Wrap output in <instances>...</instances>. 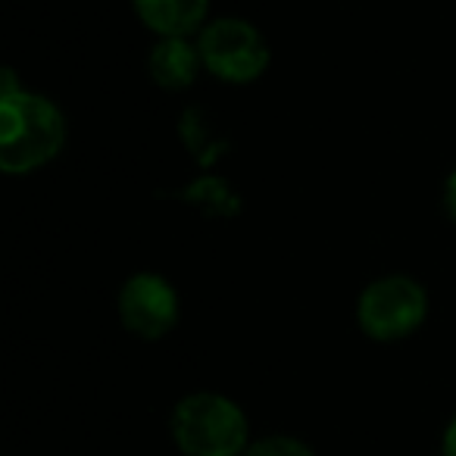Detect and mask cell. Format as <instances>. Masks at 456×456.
<instances>
[{
	"label": "cell",
	"instance_id": "obj_1",
	"mask_svg": "<svg viewBox=\"0 0 456 456\" xmlns=\"http://www.w3.org/2000/svg\"><path fill=\"white\" fill-rule=\"evenodd\" d=\"M66 116L38 91L0 94V172L32 175L63 153Z\"/></svg>",
	"mask_w": 456,
	"mask_h": 456
},
{
	"label": "cell",
	"instance_id": "obj_2",
	"mask_svg": "<svg viewBox=\"0 0 456 456\" xmlns=\"http://www.w3.org/2000/svg\"><path fill=\"white\" fill-rule=\"evenodd\" d=\"M169 431L184 456H244L254 441L248 412L216 391H194L178 400Z\"/></svg>",
	"mask_w": 456,
	"mask_h": 456
},
{
	"label": "cell",
	"instance_id": "obj_3",
	"mask_svg": "<svg viewBox=\"0 0 456 456\" xmlns=\"http://www.w3.org/2000/svg\"><path fill=\"white\" fill-rule=\"evenodd\" d=\"M428 319V291L403 273L381 275L362 288L356 300V322L362 335L379 344H394L416 335Z\"/></svg>",
	"mask_w": 456,
	"mask_h": 456
},
{
	"label": "cell",
	"instance_id": "obj_4",
	"mask_svg": "<svg viewBox=\"0 0 456 456\" xmlns=\"http://www.w3.org/2000/svg\"><path fill=\"white\" fill-rule=\"evenodd\" d=\"M203 69L225 85H254L266 76L273 63L269 41L254 22L241 16H222L200 28L197 35Z\"/></svg>",
	"mask_w": 456,
	"mask_h": 456
},
{
	"label": "cell",
	"instance_id": "obj_5",
	"mask_svg": "<svg viewBox=\"0 0 456 456\" xmlns=\"http://www.w3.org/2000/svg\"><path fill=\"white\" fill-rule=\"evenodd\" d=\"M116 310H119V322L128 335L141 338V341H159L178 325L182 297L166 275L134 273L119 288Z\"/></svg>",
	"mask_w": 456,
	"mask_h": 456
},
{
	"label": "cell",
	"instance_id": "obj_6",
	"mask_svg": "<svg viewBox=\"0 0 456 456\" xmlns=\"http://www.w3.org/2000/svg\"><path fill=\"white\" fill-rule=\"evenodd\" d=\"M151 82L163 91H188L200 78L203 57L194 38H157L147 57Z\"/></svg>",
	"mask_w": 456,
	"mask_h": 456
},
{
	"label": "cell",
	"instance_id": "obj_7",
	"mask_svg": "<svg viewBox=\"0 0 456 456\" xmlns=\"http://www.w3.org/2000/svg\"><path fill=\"white\" fill-rule=\"evenodd\" d=\"M132 7L157 38H194L209 16V0H132Z\"/></svg>",
	"mask_w": 456,
	"mask_h": 456
},
{
	"label": "cell",
	"instance_id": "obj_8",
	"mask_svg": "<svg viewBox=\"0 0 456 456\" xmlns=\"http://www.w3.org/2000/svg\"><path fill=\"white\" fill-rule=\"evenodd\" d=\"M178 134H182L184 147H188L191 157L200 166H213L216 159H222L228 151V138L222 132H216L209 116L197 107L182 113V119H178Z\"/></svg>",
	"mask_w": 456,
	"mask_h": 456
},
{
	"label": "cell",
	"instance_id": "obj_9",
	"mask_svg": "<svg viewBox=\"0 0 456 456\" xmlns=\"http://www.w3.org/2000/svg\"><path fill=\"white\" fill-rule=\"evenodd\" d=\"M172 197L197 207L203 216H225V219H232V216L241 213V197L232 191V184L225 178H216V175L194 178L188 188L175 191Z\"/></svg>",
	"mask_w": 456,
	"mask_h": 456
},
{
	"label": "cell",
	"instance_id": "obj_10",
	"mask_svg": "<svg viewBox=\"0 0 456 456\" xmlns=\"http://www.w3.org/2000/svg\"><path fill=\"white\" fill-rule=\"evenodd\" d=\"M244 456H316V453H313L310 444L294 435H266L250 441Z\"/></svg>",
	"mask_w": 456,
	"mask_h": 456
},
{
	"label": "cell",
	"instance_id": "obj_11",
	"mask_svg": "<svg viewBox=\"0 0 456 456\" xmlns=\"http://www.w3.org/2000/svg\"><path fill=\"white\" fill-rule=\"evenodd\" d=\"M441 456H456V412L450 416L447 428H444V437H441Z\"/></svg>",
	"mask_w": 456,
	"mask_h": 456
},
{
	"label": "cell",
	"instance_id": "obj_12",
	"mask_svg": "<svg viewBox=\"0 0 456 456\" xmlns=\"http://www.w3.org/2000/svg\"><path fill=\"white\" fill-rule=\"evenodd\" d=\"M444 207H447V216L456 222V169L447 175V184H444Z\"/></svg>",
	"mask_w": 456,
	"mask_h": 456
}]
</instances>
